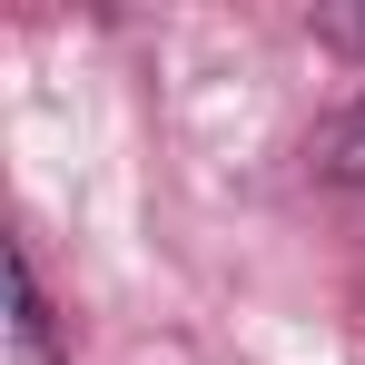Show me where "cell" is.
<instances>
[{"instance_id":"6da1fadb","label":"cell","mask_w":365,"mask_h":365,"mask_svg":"<svg viewBox=\"0 0 365 365\" xmlns=\"http://www.w3.org/2000/svg\"><path fill=\"white\" fill-rule=\"evenodd\" d=\"M10 356L20 365H60V326H50L40 257H30V247H10Z\"/></svg>"},{"instance_id":"7a4b0ae2","label":"cell","mask_w":365,"mask_h":365,"mask_svg":"<svg viewBox=\"0 0 365 365\" xmlns=\"http://www.w3.org/2000/svg\"><path fill=\"white\" fill-rule=\"evenodd\" d=\"M316 168H326L336 187H356V197H365V99L326 119V138H316Z\"/></svg>"},{"instance_id":"3957f363","label":"cell","mask_w":365,"mask_h":365,"mask_svg":"<svg viewBox=\"0 0 365 365\" xmlns=\"http://www.w3.org/2000/svg\"><path fill=\"white\" fill-rule=\"evenodd\" d=\"M306 30H316L326 50H346V60H365V0H326V10H316Z\"/></svg>"}]
</instances>
